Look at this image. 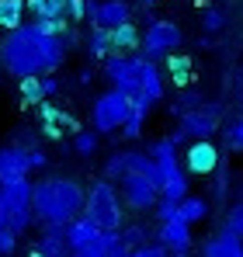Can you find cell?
Instances as JSON below:
<instances>
[{
    "label": "cell",
    "mask_w": 243,
    "mask_h": 257,
    "mask_svg": "<svg viewBox=\"0 0 243 257\" xmlns=\"http://www.w3.org/2000/svg\"><path fill=\"white\" fill-rule=\"evenodd\" d=\"M70 45L59 32H49L39 21H25L7 32L0 42V63L11 77H45L63 66Z\"/></svg>",
    "instance_id": "1"
},
{
    "label": "cell",
    "mask_w": 243,
    "mask_h": 257,
    "mask_svg": "<svg viewBox=\"0 0 243 257\" xmlns=\"http://www.w3.org/2000/svg\"><path fill=\"white\" fill-rule=\"evenodd\" d=\"M83 202H87V191L80 188V181H73V177H63V174H56V177H45L35 184V215H39V222H70V219H77L83 212Z\"/></svg>",
    "instance_id": "2"
},
{
    "label": "cell",
    "mask_w": 243,
    "mask_h": 257,
    "mask_svg": "<svg viewBox=\"0 0 243 257\" xmlns=\"http://www.w3.org/2000/svg\"><path fill=\"white\" fill-rule=\"evenodd\" d=\"M83 215H90V219H94L97 226H104V229H118L122 222H125V198H122L118 188L111 184V177L94 181V184L87 188Z\"/></svg>",
    "instance_id": "3"
},
{
    "label": "cell",
    "mask_w": 243,
    "mask_h": 257,
    "mask_svg": "<svg viewBox=\"0 0 243 257\" xmlns=\"http://www.w3.org/2000/svg\"><path fill=\"white\" fill-rule=\"evenodd\" d=\"M129 111H132V97L118 90V87H111V90H104L97 101H94V108H90V125L97 128L101 136H111V132H118L122 122L129 118Z\"/></svg>",
    "instance_id": "4"
},
{
    "label": "cell",
    "mask_w": 243,
    "mask_h": 257,
    "mask_svg": "<svg viewBox=\"0 0 243 257\" xmlns=\"http://www.w3.org/2000/svg\"><path fill=\"white\" fill-rule=\"evenodd\" d=\"M118 191L122 198H125V209L129 212H153L157 209V202H160L163 188L160 181H153L150 174H125V177H118Z\"/></svg>",
    "instance_id": "5"
},
{
    "label": "cell",
    "mask_w": 243,
    "mask_h": 257,
    "mask_svg": "<svg viewBox=\"0 0 243 257\" xmlns=\"http://www.w3.org/2000/svg\"><path fill=\"white\" fill-rule=\"evenodd\" d=\"M66 240L70 254L77 257H104V226H97L90 215H77L66 222Z\"/></svg>",
    "instance_id": "6"
},
{
    "label": "cell",
    "mask_w": 243,
    "mask_h": 257,
    "mask_svg": "<svg viewBox=\"0 0 243 257\" xmlns=\"http://www.w3.org/2000/svg\"><path fill=\"white\" fill-rule=\"evenodd\" d=\"M104 77L111 80V87L125 90L132 101L143 104V66H139V52L136 56H108L104 59Z\"/></svg>",
    "instance_id": "7"
},
{
    "label": "cell",
    "mask_w": 243,
    "mask_h": 257,
    "mask_svg": "<svg viewBox=\"0 0 243 257\" xmlns=\"http://www.w3.org/2000/svg\"><path fill=\"white\" fill-rule=\"evenodd\" d=\"M181 42H184V32L174 21H153L143 32V52L153 56V59H167L170 52L181 49Z\"/></svg>",
    "instance_id": "8"
},
{
    "label": "cell",
    "mask_w": 243,
    "mask_h": 257,
    "mask_svg": "<svg viewBox=\"0 0 243 257\" xmlns=\"http://www.w3.org/2000/svg\"><path fill=\"white\" fill-rule=\"evenodd\" d=\"M181 128L188 139H212L219 132V104H198L191 111H181Z\"/></svg>",
    "instance_id": "9"
},
{
    "label": "cell",
    "mask_w": 243,
    "mask_h": 257,
    "mask_svg": "<svg viewBox=\"0 0 243 257\" xmlns=\"http://www.w3.org/2000/svg\"><path fill=\"white\" fill-rule=\"evenodd\" d=\"M157 240L167 243V250H170L174 257H188L191 250H195V247H191V222H188V219H181V215H174V219L160 222Z\"/></svg>",
    "instance_id": "10"
},
{
    "label": "cell",
    "mask_w": 243,
    "mask_h": 257,
    "mask_svg": "<svg viewBox=\"0 0 243 257\" xmlns=\"http://www.w3.org/2000/svg\"><path fill=\"white\" fill-rule=\"evenodd\" d=\"M63 254H70L66 226L63 222H42V236L32 247V257H63Z\"/></svg>",
    "instance_id": "11"
},
{
    "label": "cell",
    "mask_w": 243,
    "mask_h": 257,
    "mask_svg": "<svg viewBox=\"0 0 243 257\" xmlns=\"http://www.w3.org/2000/svg\"><path fill=\"white\" fill-rule=\"evenodd\" d=\"M184 167L191 174H215V167H219V150L212 146V139H191V146L184 153Z\"/></svg>",
    "instance_id": "12"
},
{
    "label": "cell",
    "mask_w": 243,
    "mask_h": 257,
    "mask_svg": "<svg viewBox=\"0 0 243 257\" xmlns=\"http://www.w3.org/2000/svg\"><path fill=\"white\" fill-rule=\"evenodd\" d=\"M202 254L205 257H243V236L222 226L219 233H212L202 243Z\"/></svg>",
    "instance_id": "13"
},
{
    "label": "cell",
    "mask_w": 243,
    "mask_h": 257,
    "mask_svg": "<svg viewBox=\"0 0 243 257\" xmlns=\"http://www.w3.org/2000/svg\"><path fill=\"white\" fill-rule=\"evenodd\" d=\"M28 171H32V160L25 146H0V184L14 177H28Z\"/></svg>",
    "instance_id": "14"
},
{
    "label": "cell",
    "mask_w": 243,
    "mask_h": 257,
    "mask_svg": "<svg viewBox=\"0 0 243 257\" xmlns=\"http://www.w3.org/2000/svg\"><path fill=\"white\" fill-rule=\"evenodd\" d=\"M0 195L7 202V209H25L35 202V184L28 177H14V181H4L0 184Z\"/></svg>",
    "instance_id": "15"
},
{
    "label": "cell",
    "mask_w": 243,
    "mask_h": 257,
    "mask_svg": "<svg viewBox=\"0 0 243 257\" xmlns=\"http://www.w3.org/2000/svg\"><path fill=\"white\" fill-rule=\"evenodd\" d=\"M83 45H87V56H90V59H108L111 52H118V49H115V32L104 28V25H94L90 35L83 39Z\"/></svg>",
    "instance_id": "16"
},
{
    "label": "cell",
    "mask_w": 243,
    "mask_h": 257,
    "mask_svg": "<svg viewBox=\"0 0 243 257\" xmlns=\"http://www.w3.org/2000/svg\"><path fill=\"white\" fill-rule=\"evenodd\" d=\"M125 21H132V7L125 0H101L97 14H94V25H104V28H118Z\"/></svg>",
    "instance_id": "17"
},
{
    "label": "cell",
    "mask_w": 243,
    "mask_h": 257,
    "mask_svg": "<svg viewBox=\"0 0 243 257\" xmlns=\"http://www.w3.org/2000/svg\"><path fill=\"white\" fill-rule=\"evenodd\" d=\"M25 14H28V0H0V28L4 32L25 25Z\"/></svg>",
    "instance_id": "18"
},
{
    "label": "cell",
    "mask_w": 243,
    "mask_h": 257,
    "mask_svg": "<svg viewBox=\"0 0 243 257\" xmlns=\"http://www.w3.org/2000/svg\"><path fill=\"white\" fill-rule=\"evenodd\" d=\"M39 111H42V122H45V132L56 139V136H63V128H70L73 125V118L66 115V111H56L52 104H49V97L39 104Z\"/></svg>",
    "instance_id": "19"
},
{
    "label": "cell",
    "mask_w": 243,
    "mask_h": 257,
    "mask_svg": "<svg viewBox=\"0 0 243 257\" xmlns=\"http://www.w3.org/2000/svg\"><path fill=\"white\" fill-rule=\"evenodd\" d=\"M146 115H150V108L139 104V101H132V111H129V118L122 122L118 136L122 139H139V136H143V125H146Z\"/></svg>",
    "instance_id": "20"
},
{
    "label": "cell",
    "mask_w": 243,
    "mask_h": 257,
    "mask_svg": "<svg viewBox=\"0 0 243 257\" xmlns=\"http://www.w3.org/2000/svg\"><path fill=\"white\" fill-rule=\"evenodd\" d=\"M167 73H170L174 84H191V80H195V63H191L188 56L170 52V56H167Z\"/></svg>",
    "instance_id": "21"
},
{
    "label": "cell",
    "mask_w": 243,
    "mask_h": 257,
    "mask_svg": "<svg viewBox=\"0 0 243 257\" xmlns=\"http://www.w3.org/2000/svg\"><path fill=\"white\" fill-rule=\"evenodd\" d=\"M111 32H115V49H143V32L132 21H125V25L111 28Z\"/></svg>",
    "instance_id": "22"
},
{
    "label": "cell",
    "mask_w": 243,
    "mask_h": 257,
    "mask_svg": "<svg viewBox=\"0 0 243 257\" xmlns=\"http://www.w3.org/2000/svg\"><path fill=\"white\" fill-rule=\"evenodd\" d=\"M205 215H208V202H205V198H198V195H184V198H181V219L202 222Z\"/></svg>",
    "instance_id": "23"
},
{
    "label": "cell",
    "mask_w": 243,
    "mask_h": 257,
    "mask_svg": "<svg viewBox=\"0 0 243 257\" xmlns=\"http://www.w3.org/2000/svg\"><path fill=\"white\" fill-rule=\"evenodd\" d=\"M35 219H39V215H35V205H25V209H7V226H11L14 233H28Z\"/></svg>",
    "instance_id": "24"
},
{
    "label": "cell",
    "mask_w": 243,
    "mask_h": 257,
    "mask_svg": "<svg viewBox=\"0 0 243 257\" xmlns=\"http://www.w3.org/2000/svg\"><path fill=\"white\" fill-rule=\"evenodd\" d=\"M122 236H125V243H129L132 254H136V247L146 243V240H153L157 233H150V226H143V222H122Z\"/></svg>",
    "instance_id": "25"
},
{
    "label": "cell",
    "mask_w": 243,
    "mask_h": 257,
    "mask_svg": "<svg viewBox=\"0 0 243 257\" xmlns=\"http://www.w3.org/2000/svg\"><path fill=\"white\" fill-rule=\"evenodd\" d=\"M97 143H101V132H97V128H90V132L83 128V132H77V136H73V150L80 153L83 160H90V157L97 153Z\"/></svg>",
    "instance_id": "26"
},
{
    "label": "cell",
    "mask_w": 243,
    "mask_h": 257,
    "mask_svg": "<svg viewBox=\"0 0 243 257\" xmlns=\"http://www.w3.org/2000/svg\"><path fill=\"white\" fill-rule=\"evenodd\" d=\"M21 97H25L28 104H42V101H45V84H42V77H21Z\"/></svg>",
    "instance_id": "27"
},
{
    "label": "cell",
    "mask_w": 243,
    "mask_h": 257,
    "mask_svg": "<svg viewBox=\"0 0 243 257\" xmlns=\"http://www.w3.org/2000/svg\"><path fill=\"white\" fill-rule=\"evenodd\" d=\"M212 198H215V202H226V198H229V171H226V167H215V181H212Z\"/></svg>",
    "instance_id": "28"
},
{
    "label": "cell",
    "mask_w": 243,
    "mask_h": 257,
    "mask_svg": "<svg viewBox=\"0 0 243 257\" xmlns=\"http://www.w3.org/2000/svg\"><path fill=\"white\" fill-rule=\"evenodd\" d=\"M28 14H32V21L59 18V14H56V7H52V0H28Z\"/></svg>",
    "instance_id": "29"
},
{
    "label": "cell",
    "mask_w": 243,
    "mask_h": 257,
    "mask_svg": "<svg viewBox=\"0 0 243 257\" xmlns=\"http://www.w3.org/2000/svg\"><path fill=\"white\" fill-rule=\"evenodd\" d=\"M104 177H111V181L125 177V150H115V153L104 160Z\"/></svg>",
    "instance_id": "30"
},
{
    "label": "cell",
    "mask_w": 243,
    "mask_h": 257,
    "mask_svg": "<svg viewBox=\"0 0 243 257\" xmlns=\"http://www.w3.org/2000/svg\"><path fill=\"white\" fill-rule=\"evenodd\" d=\"M153 215H157L160 222H167V219L181 215V202H177V198H167V195H160V202H157V209H153Z\"/></svg>",
    "instance_id": "31"
},
{
    "label": "cell",
    "mask_w": 243,
    "mask_h": 257,
    "mask_svg": "<svg viewBox=\"0 0 243 257\" xmlns=\"http://www.w3.org/2000/svg\"><path fill=\"white\" fill-rule=\"evenodd\" d=\"M163 195H167V198H177V202H181V198L188 195V177H184V174H177V177L163 181Z\"/></svg>",
    "instance_id": "32"
},
{
    "label": "cell",
    "mask_w": 243,
    "mask_h": 257,
    "mask_svg": "<svg viewBox=\"0 0 243 257\" xmlns=\"http://www.w3.org/2000/svg\"><path fill=\"white\" fill-rule=\"evenodd\" d=\"M167 254H170V250H167V243H160L157 236L136 247V257H167Z\"/></svg>",
    "instance_id": "33"
},
{
    "label": "cell",
    "mask_w": 243,
    "mask_h": 257,
    "mask_svg": "<svg viewBox=\"0 0 243 257\" xmlns=\"http://www.w3.org/2000/svg\"><path fill=\"white\" fill-rule=\"evenodd\" d=\"M226 146L236 150V153H243V118H236L233 125L226 128Z\"/></svg>",
    "instance_id": "34"
},
{
    "label": "cell",
    "mask_w": 243,
    "mask_h": 257,
    "mask_svg": "<svg viewBox=\"0 0 243 257\" xmlns=\"http://www.w3.org/2000/svg\"><path fill=\"white\" fill-rule=\"evenodd\" d=\"M18 236H21V233H14L11 226H4V229H0V257H7V254H14V250H18Z\"/></svg>",
    "instance_id": "35"
},
{
    "label": "cell",
    "mask_w": 243,
    "mask_h": 257,
    "mask_svg": "<svg viewBox=\"0 0 243 257\" xmlns=\"http://www.w3.org/2000/svg\"><path fill=\"white\" fill-rule=\"evenodd\" d=\"M202 25H205V32H219V28L226 25V14H222L219 7H208L202 14Z\"/></svg>",
    "instance_id": "36"
},
{
    "label": "cell",
    "mask_w": 243,
    "mask_h": 257,
    "mask_svg": "<svg viewBox=\"0 0 243 257\" xmlns=\"http://www.w3.org/2000/svg\"><path fill=\"white\" fill-rule=\"evenodd\" d=\"M222 226H226V229H233V233H240V236H243V202H240V205H233V209L226 212V219H222Z\"/></svg>",
    "instance_id": "37"
},
{
    "label": "cell",
    "mask_w": 243,
    "mask_h": 257,
    "mask_svg": "<svg viewBox=\"0 0 243 257\" xmlns=\"http://www.w3.org/2000/svg\"><path fill=\"white\" fill-rule=\"evenodd\" d=\"M66 18H70V21H83V18H90V14H87V0H73L70 11H66Z\"/></svg>",
    "instance_id": "38"
},
{
    "label": "cell",
    "mask_w": 243,
    "mask_h": 257,
    "mask_svg": "<svg viewBox=\"0 0 243 257\" xmlns=\"http://www.w3.org/2000/svg\"><path fill=\"white\" fill-rule=\"evenodd\" d=\"M42 84H45V97H56V94L63 90L59 77H52V73H45V77H42Z\"/></svg>",
    "instance_id": "39"
},
{
    "label": "cell",
    "mask_w": 243,
    "mask_h": 257,
    "mask_svg": "<svg viewBox=\"0 0 243 257\" xmlns=\"http://www.w3.org/2000/svg\"><path fill=\"white\" fill-rule=\"evenodd\" d=\"M28 160H32V171H42L49 160H45V153L42 150H28Z\"/></svg>",
    "instance_id": "40"
},
{
    "label": "cell",
    "mask_w": 243,
    "mask_h": 257,
    "mask_svg": "<svg viewBox=\"0 0 243 257\" xmlns=\"http://www.w3.org/2000/svg\"><path fill=\"white\" fill-rule=\"evenodd\" d=\"M70 4H73V0H52V7H56V14H59V18H66Z\"/></svg>",
    "instance_id": "41"
},
{
    "label": "cell",
    "mask_w": 243,
    "mask_h": 257,
    "mask_svg": "<svg viewBox=\"0 0 243 257\" xmlns=\"http://www.w3.org/2000/svg\"><path fill=\"white\" fill-rule=\"evenodd\" d=\"M7 226V202H4V195H0V229Z\"/></svg>",
    "instance_id": "42"
},
{
    "label": "cell",
    "mask_w": 243,
    "mask_h": 257,
    "mask_svg": "<svg viewBox=\"0 0 243 257\" xmlns=\"http://www.w3.org/2000/svg\"><path fill=\"white\" fill-rule=\"evenodd\" d=\"M97 7H101V0H87V14H90V21H94V14H97Z\"/></svg>",
    "instance_id": "43"
}]
</instances>
